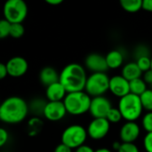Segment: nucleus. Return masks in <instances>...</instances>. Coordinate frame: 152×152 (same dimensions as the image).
Returning a JSON list of instances; mask_svg holds the SVG:
<instances>
[{
    "mask_svg": "<svg viewBox=\"0 0 152 152\" xmlns=\"http://www.w3.org/2000/svg\"><path fill=\"white\" fill-rule=\"evenodd\" d=\"M110 129V123L107 118H94L86 130L88 136L94 140H101L107 136Z\"/></svg>",
    "mask_w": 152,
    "mask_h": 152,
    "instance_id": "6e6552de",
    "label": "nucleus"
},
{
    "mask_svg": "<svg viewBox=\"0 0 152 152\" xmlns=\"http://www.w3.org/2000/svg\"><path fill=\"white\" fill-rule=\"evenodd\" d=\"M45 2L51 5H58L60 4H61L63 1L62 0H45Z\"/></svg>",
    "mask_w": 152,
    "mask_h": 152,
    "instance_id": "4c0bfd02",
    "label": "nucleus"
},
{
    "mask_svg": "<svg viewBox=\"0 0 152 152\" xmlns=\"http://www.w3.org/2000/svg\"><path fill=\"white\" fill-rule=\"evenodd\" d=\"M151 70H152V56H151Z\"/></svg>",
    "mask_w": 152,
    "mask_h": 152,
    "instance_id": "a19ab883",
    "label": "nucleus"
},
{
    "mask_svg": "<svg viewBox=\"0 0 152 152\" xmlns=\"http://www.w3.org/2000/svg\"><path fill=\"white\" fill-rule=\"evenodd\" d=\"M66 107L62 102H47L45 110L44 117L50 121H59L62 119L67 114Z\"/></svg>",
    "mask_w": 152,
    "mask_h": 152,
    "instance_id": "9b49d317",
    "label": "nucleus"
},
{
    "mask_svg": "<svg viewBox=\"0 0 152 152\" xmlns=\"http://www.w3.org/2000/svg\"><path fill=\"white\" fill-rule=\"evenodd\" d=\"M121 75L130 82L136 78L142 77V71L139 68L136 61H131V62H127L123 66Z\"/></svg>",
    "mask_w": 152,
    "mask_h": 152,
    "instance_id": "f3484780",
    "label": "nucleus"
},
{
    "mask_svg": "<svg viewBox=\"0 0 152 152\" xmlns=\"http://www.w3.org/2000/svg\"><path fill=\"white\" fill-rule=\"evenodd\" d=\"M136 63L142 72H146L151 69V57L150 56H142L136 60Z\"/></svg>",
    "mask_w": 152,
    "mask_h": 152,
    "instance_id": "393cba45",
    "label": "nucleus"
},
{
    "mask_svg": "<svg viewBox=\"0 0 152 152\" xmlns=\"http://www.w3.org/2000/svg\"><path fill=\"white\" fill-rule=\"evenodd\" d=\"M118 152H140L139 148L135 143H124L122 142V145Z\"/></svg>",
    "mask_w": 152,
    "mask_h": 152,
    "instance_id": "cd10ccee",
    "label": "nucleus"
},
{
    "mask_svg": "<svg viewBox=\"0 0 152 152\" xmlns=\"http://www.w3.org/2000/svg\"><path fill=\"white\" fill-rule=\"evenodd\" d=\"M8 70V75L13 77H20L23 76L28 69L27 60L21 56H14L7 61L5 63Z\"/></svg>",
    "mask_w": 152,
    "mask_h": 152,
    "instance_id": "ddd939ff",
    "label": "nucleus"
},
{
    "mask_svg": "<svg viewBox=\"0 0 152 152\" xmlns=\"http://www.w3.org/2000/svg\"><path fill=\"white\" fill-rule=\"evenodd\" d=\"M142 126L147 133H152V111H148L142 118Z\"/></svg>",
    "mask_w": 152,
    "mask_h": 152,
    "instance_id": "bb28decb",
    "label": "nucleus"
},
{
    "mask_svg": "<svg viewBox=\"0 0 152 152\" xmlns=\"http://www.w3.org/2000/svg\"><path fill=\"white\" fill-rule=\"evenodd\" d=\"M142 9L148 12H152V0H143Z\"/></svg>",
    "mask_w": 152,
    "mask_h": 152,
    "instance_id": "c9c22d12",
    "label": "nucleus"
},
{
    "mask_svg": "<svg viewBox=\"0 0 152 152\" xmlns=\"http://www.w3.org/2000/svg\"><path fill=\"white\" fill-rule=\"evenodd\" d=\"M110 91L117 97L122 98L130 94V82L122 75H116L110 78Z\"/></svg>",
    "mask_w": 152,
    "mask_h": 152,
    "instance_id": "f8f14e48",
    "label": "nucleus"
},
{
    "mask_svg": "<svg viewBox=\"0 0 152 152\" xmlns=\"http://www.w3.org/2000/svg\"><path fill=\"white\" fill-rule=\"evenodd\" d=\"M94 152H113L111 150L107 149V148H99L97 150H95Z\"/></svg>",
    "mask_w": 152,
    "mask_h": 152,
    "instance_id": "58836bf2",
    "label": "nucleus"
},
{
    "mask_svg": "<svg viewBox=\"0 0 152 152\" xmlns=\"http://www.w3.org/2000/svg\"><path fill=\"white\" fill-rule=\"evenodd\" d=\"M92 97L85 91L68 93L63 100L67 112L73 116H80L89 111Z\"/></svg>",
    "mask_w": 152,
    "mask_h": 152,
    "instance_id": "7ed1b4c3",
    "label": "nucleus"
},
{
    "mask_svg": "<svg viewBox=\"0 0 152 152\" xmlns=\"http://www.w3.org/2000/svg\"><path fill=\"white\" fill-rule=\"evenodd\" d=\"M85 64L86 67L91 70L93 73H97V72H105L109 69L107 61H106V57L103 56L102 54L93 53L88 54L86 57L85 60Z\"/></svg>",
    "mask_w": 152,
    "mask_h": 152,
    "instance_id": "4468645a",
    "label": "nucleus"
},
{
    "mask_svg": "<svg viewBox=\"0 0 152 152\" xmlns=\"http://www.w3.org/2000/svg\"><path fill=\"white\" fill-rule=\"evenodd\" d=\"M143 147L146 152H152V133H147L144 136Z\"/></svg>",
    "mask_w": 152,
    "mask_h": 152,
    "instance_id": "c85d7f7f",
    "label": "nucleus"
},
{
    "mask_svg": "<svg viewBox=\"0 0 152 152\" xmlns=\"http://www.w3.org/2000/svg\"><path fill=\"white\" fill-rule=\"evenodd\" d=\"M28 112V102L19 96L8 97L0 105V119L6 124L13 125L22 122Z\"/></svg>",
    "mask_w": 152,
    "mask_h": 152,
    "instance_id": "f257e3e1",
    "label": "nucleus"
},
{
    "mask_svg": "<svg viewBox=\"0 0 152 152\" xmlns=\"http://www.w3.org/2000/svg\"><path fill=\"white\" fill-rule=\"evenodd\" d=\"M67 91L61 82H56L46 87L45 96L48 102H62L67 95Z\"/></svg>",
    "mask_w": 152,
    "mask_h": 152,
    "instance_id": "2eb2a0df",
    "label": "nucleus"
},
{
    "mask_svg": "<svg viewBox=\"0 0 152 152\" xmlns=\"http://www.w3.org/2000/svg\"><path fill=\"white\" fill-rule=\"evenodd\" d=\"M25 28L22 23H12L10 30V37L13 38H20L24 35Z\"/></svg>",
    "mask_w": 152,
    "mask_h": 152,
    "instance_id": "b1692460",
    "label": "nucleus"
},
{
    "mask_svg": "<svg viewBox=\"0 0 152 152\" xmlns=\"http://www.w3.org/2000/svg\"><path fill=\"white\" fill-rule=\"evenodd\" d=\"M8 75V70L5 63H0V79H4Z\"/></svg>",
    "mask_w": 152,
    "mask_h": 152,
    "instance_id": "72a5a7b5",
    "label": "nucleus"
},
{
    "mask_svg": "<svg viewBox=\"0 0 152 152\" xmlns=\"http://www.w3.org/2000/svg\"><path fill=\"white\" fill-rule=\"evenodd\" d=\"M105 57L109 69H118L124 62V55L119 50H111Z\"/></svg>",
    "mask_w": 152,
    "mask_h": 152,
    "instance_id": "a211bd4d",
    "label": "nucleus"
},
{
    "mask_svg": "<svg viewBox=\"0 0 152 152\" xmlns=\"http://www.w3.org/2000/svg\"><path fill=\"white\" fill-rule=\"evenodd\" d=\"M12 23L9 22L5 19H2L0 20V38H5L10 36Z\"/></svg>",
    "mask_w": 152,
    "mask_h": 152,
    "instance_id": "a878e982",
    "label": "nucleus"
},
{
    "mask_svg": "<svg viewBox=\"0 0 152 152\" xmlns=\"http://www.w3.org/2000/svg\"><path fill=\"white\" fill-rule=\"evenodd\" d=\"M118 108L124 119L134 122L142 116L143 110L140 96L131 93L119 99Z\"/></svg>",
    "mask_w": 152,
    "mask_h": 152,
    "instance_id": "20e7f679",
    "label": "nucleus"
},
{
    "mask_svg": "<svg viewBox=\"0 0 152 152\" xmlns=\"http://www.w3.org/2000/svg\"><path fill=\"white\" fill-rule=\"evenodd\" d=\"M142 78L144 79V81H145L147 84H149V85L151 86V84L152 83V70L151 69H150V70H148V71L144 72V74H143V77H142Z\"/></svg>",
    "mask_w": 152,
    "mask_h": 152,
    "instance_id": "f704fd0d",
    "label": "nucleus"
},
{
    "mask_svg": "<svg viewBox=\"0 0 152 152\" xmlns=\"http://www.w3.org/2000/svg\"><path fill=\"white\" fill-rule=\"evenodd\" d=\"M88 137L87 130L81 125H70L66 127L61 136V143L67 145L72 150H76L85 144Z\"/></svg>",
    "mask_w": 152,
    "mask_h": 152,
    "instance_id": "39448f33",
    "label": "nucleus"
},
{
    "mask_svg": "<svg viewBox=\"0 0 152 152\" xmlns=\"http://www.w3.org/2000/svg\"><path fill=\"white\" fill-rule=\"evenodd\" d=\"M111 108V102L107 97L97 96L92 98L89 112L94 118H106Z\"/></svg>",
    "mask_w": 152,
    "mask_h": 152,
    "instance_id": "1a4fd4ad",
    "label": "nucleus"
},
{
    "mask_svg": "<svg viewBox=\"0 0 152 152\" xmlns=\"http://www.w3.org/2000/svg\"><path fill=\"white\" fill-rule=\"evenodd\" d=\"M47 102H45L44 99L41 98H35L28 103V109L29 112H31L35 118H37L39 116H44V110L45 108Z\"/></svg>",
    "mask_w": 152,
    "mask_h": 152,
    "instance_id": "6ab92c4d",
    "label": "nucleus"
},
{
    "mask_svg": "<svg viewBox=\"0 0 152 152\" xmlns=\"http://www.w3.org/2000/svg\"><path fill=\"white\" fill-rule=\"evenodd\" d=\"M134 55L136 56V60L142 56H150V53L148 48L144 45H140L134 50Z\"/></svg>",
    "mask_w": 152,
    "mask_h": 152,
    "instance_id": "c756f323",
    "label": "nucleus"
},
{
    "mask_svg": "<svg viewBox=\"0 0 152 152\" xmlns=\"http://www.w3.org/2000/svg\"><path fill=\"white\" fill-rule=\"evenodd\" d=\"M53 152H72V149L63 143H60L55 147Z\"/></svg>",
    "mask_w": 152,
    "mask_h": 152,
    "instance_id": "2f4dec72",
    "label": "nucleus"
},
{
    "mask_svg": "<svg viewBox=\"0 0 152 152\" xmlns=\"http://www.w3.org/2000/svg\"><path fill=\"white\" fill-rule=\"evenodd\" d=\"M121 145H122V142H118V141L113 142V143H112V149L118 152V151L120 149Z\"/></svg>",
    "mask_w": 152,
    "mask_h": 152,
    "instance_id": "e433bc0d",
    "label": "nucleus"
},
{
    "mask_svg": "<svg viewBox=\"0 0 152 152\" xmlns=\"http://www.w3.org/2000/svg\"><path fill=\"white\" fill-rule=\"evenodd\" d=\"M141 102L143 110L152 111V89H147L141 96Z\"/></svg>",
    "mask_w": 152,
    "mask_h": 152,
    "instance_id": "4be33fe9",
    "label": "nucleus"
},
{
    "mask_svg": "<svg viewBox=\"0 0 152 152\" xmlns=\"http://www.w3.org/2000/svg\"><path fill=\"white\" fill-rule=\"evenodd\" d=\"M140 134L141 127L134 121H126L119 131V138L124 143H134Z\"/></svg>",
    "mask_w": 152,
    "mask_h": 152,
    "instance_id": "9d476101",
    "label": "nucleus"
},
{
    "mask_svg": "<svg viewBox=\"0 0 152 152\" xmlns=\"http://www.w3.org/2000/svg\"><path fill=\"white\" fill-rule=\"evenodd\" d=\"M87 74L85 68L78 63L67 64L60 72V82L67 93L81 92L86 88Z\"/></svg>",
    "mask_w": 152,
    "mask_h": 152,
    "instance_id": "f03ea898",
    "label": "nucleus"
},
{
    "mask_svg": "<svg viewBox=\"0 0 152 152\" xmlns=\"http://www.w3.org/2000/svg\"><path fill=\"white\" fill-rule=\"evenodd\" d=\"M106 118L108 119V121L110 124H117L119 123L121 121V119L123 118L122 114L120 112V110H118V108H111L110 110L109 111Z\"/></svg>",
    "mask_w": 152,
    "mask_h": 152,
    "instance_id": "5701e85b",
    "label": "nucleus"
},
{
    "mask_svg": "<svg viewBox=\"0 0 152 152\" xmlns=\"http://www.w3.org/2000/svg\"><path fill=\"white\" fill-rule=\"evenodd\" d=\"M9 139V133L4 128L0 129V147L4 146Z\"/></svg>",
    "mask_w": 152,
    "mask_h": 152,
    "instance_id": "7c9ffc66",
    "label": "nucleus"
},
{
    "mask_svg": "<svg viewBox=\"0 0 152 152\" xmlns=\"http://www.w3.org/2000/svg\"><path fill=\"white\" fill-rule=\"evenodd\" d=\"M151 89H152V83L151 84Z\"/></svg>",
    "mask_w": 152,
    "mask_h": 152,
    "instance_id": "ea45409f",
    "label": "nucleus"
},
{
    "mask_svg": "<svg viewBox=\"0 0 152 152\" xmlns=\"http://www.w3.org/2000/svg\"><path fill=\"white\" fill-rule=\"evenodd\" d=\"M147 83L142 77L136 78L130 81V93L135 95L141 96L147 90Z\"/></svg>",
    "mask_w": 152,
    "mask_h": 152,
    "instance_id": "aec40b11",
    "label": "nucleus"
},
{
    "mask_svg": "<svg viewBox=\"0 0 152 152\" xmlns=\"http://www.w3.org/2000/svg\"><path fill=\"white\" fill-rule=\"evenodd\" d=\"M4 19L12 23H22L28 14V5L23 0H7L3 7Z\"/></svg>",
    "mask_w": 152,
    "mask_h": 152,
    "instance_id": "0eeeda50",
    "label": "nucleus"
},
{
    "mask_svg": "<svg viewBox=\"0 0 152 152\" xmlns=\"http://www.w3.org/2000/svg\"><path fill=\"white\" fill-rule=\"evenodd\" d=\"M39 80L46 87L60 80V74L53 67H45L39 72Z\"/></svg>",
    "mask_w": 152,
    "mask_h": 152,
    "instance_id": "dca6fc26",
    "label": "nucleus"
},
{
    "mask_svg": "<svg viewBox=\"0 0 152 152\" xmlns=\"http://www.w3.org/2000/svg\"><path fill=\"white\" fill-rule=\"evenodd\" d=\"M95 150H94L91 146L86 145V144H83L80 147L77 148L75 150V152H94Z\"/></svg>",
    "mask_w": 152,
    "mask_h": 152,
    "instance_id": "473e14b6",
    "label": "nucleus"
},
{
    "mask_svg": "<svg viewBox=\"0 0 152 152\" xmlns=\"http://www.w3.org/2000/svg\"><path fill=\"white\" fill-rule=\"evenodd\" d=\"M110 78L105 72L92 73L87 77L85 92L91 97L102 96L110 90Z\"/></svg>",
    "mask_w": 152,
    "mask_h": 152,
    "instance_id": "423d86ee",
    "label": "nucleus"
},
{
    "mask_svg": "<svg viewBox=\"0 0 152 152\" xmlns=\"http://www.w3.org/2000/svg\"><path fill=\"white\" fill-rule=\"evenodd\" d=\"M142 0H121L122 8L128 12H136L142 8Z\"/></svg>",
    "mask_w": 152,
    "mask_h": 152,
    "instance_id": "412c9836",
    "label": "nucleus"
}]
</instances>
